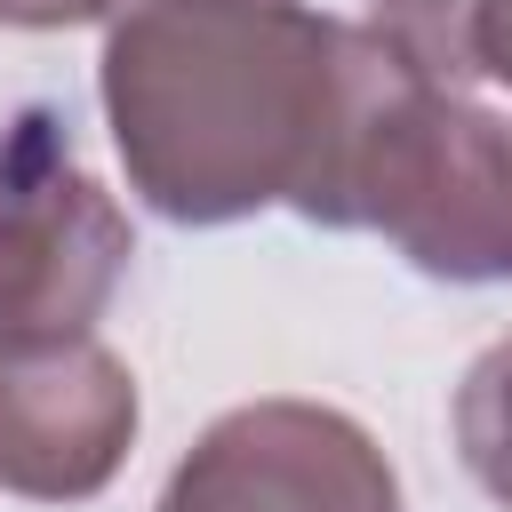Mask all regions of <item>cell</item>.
<instances>
[{
	"mask_svg": "<svg viewBox=\"0 0 512 512\" xmlns=\"http://www.w3.org/2000/svg\"><path fill=\"white\" fill-rule=\"evenodd\" d=\"M368 24L304 0H128L104 40V112L128 184L168 224L304 216L344 128Z\"/></svg>",
	"mask_w": 512,
	"mask_h": 512,
	"instance_id": "1",
	"label": "cell"
},
{
	"mask_svg": "<svg viewBox=\"0 0 512 512\" xmlns=\"http://www.w3.org/2000/svg\"><path fill=\"white\" fill-rule=\"evenodd\" d=\"M304 216L336 232H384L432 280H512V128L368 32Z\"/></svg>",
	"mask_w": 512,
	"mask_h": 512,
	"instance_id": "2",
	"label": "cell"
},
{
	"mask_svg": "<svg viewBox=\"0 0 512 512\" xmlns=\"http://www.w3.org/2000/svg\"><path fill=\"white\" fill-rule=\"evenodd\" d=\"M128 256V216L80 168L72 128L48 104H24L0 136V344L96 328Z\"/></svg>",
	"mask_w": 512,
	"mask_h": 512,
	"instance_id": "3",
	"label": "cell"
},
{
	"mask_svg": "<svg viewBox=\"0 0 512 512\" xmlns=\"http://www.w3.org/2000/svg\"><path fill=\"white\" fill-rule=\"evenodd\" d=\"M152 512H400V480L344 408L248 400L192 440Z\"/></svg>",
	"mask_w": 512,
	"mask_h": 512,
	"instance_id": "4",
	"label": "cell"
},
{
	"mask_svg": "<svg viewBox=\"0 0 512 512\" xmlns=\"http://www.w3.org/2000/svg\"><path fill=\"white\" fill-rule=\"evenodd\" d=\"M136 440V376L80 336L0 344V488L32 504L96 496Z\"/></svg>",
	"mask_w": 512,
	"mask_h": 512,
	"instance_id": "5",
	"label": "cell"
},
{
	"mask_svg": "<svg viewBox=\"0 0 512 512\" xmlns=\"http://www.w3.org/2000/svg\"><path fill=\"white\" fill-rule=\"evenodd\" d=\"M472 24H480V0H368V32H384V48H400L440 88L480 80Z\"/></svg>",
	"mask_w": 512,
	"mask_h": 512,
	"instance_id": "6",
	"label": "cell"
},
{
	"mask_svg": "<svg viewBox=\"0 0 512 512\" xmlns=\"http://www.w3.org/2000/svg\"><path fill=\"white\" fill-rule=\"evenodd\" d=\"M456 448L464 472L512 512V336L488 344L456 384Z\"/></svg>",
	"mask_w": 512,
	"mask_h": 512,
	"instance_id": "7",
	"label": "cell"
},
{
	"mask_svg": "<svg viewBox=\"0 0 512 512\" xmlns=\"http://www.w3.org/2000/svg\"><path fill=\"white\" fill-rule=\"evenodd\" d=\"M128 0H0V24H24V32H56V24H96V16H120Z\"/></svg>",
	"mask_w": 512,
	"mask_h": 512,
	"instance_id": "8",
	"label": "cell"
},
{
	"mask_svg": "<svg viewBox=\"0 0 512 512\" xmlns=\"http://www.w3.org/2000/svg\"><path fill=\"white\" fill-rule=\"evenodd\" d=\"M472 48H480V72L512 88V0H480V24H472Z\"/></svg>",
	"mask_w": 512,
	"mask_h": 512,
	"instance_id": "9",
	"label": "cell"
}]
</instances>
